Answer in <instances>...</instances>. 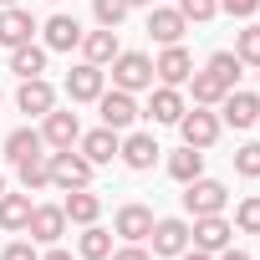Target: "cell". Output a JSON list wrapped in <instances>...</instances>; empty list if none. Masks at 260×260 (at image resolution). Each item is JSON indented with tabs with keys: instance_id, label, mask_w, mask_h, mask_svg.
Masks as SVG:
<instances>
[{
	"instance_id": "obj_1",
	"label": "cell",
	"mask_w": 260,
	"mask_h": 260,
	"mask_svg": "<svg viewBox=\"0 0 260 260\" xmlns=\"http://www.w3.org/2000/svg\"><path fill=\"white\" fill-rule=\"evenodd\" d=\"M112 87H122V92L153 87V56H143V51H117V56H112Z\"/></svg>"
},
{
	"instance_id": "obj_2",
	"label": "cell",
	"mask_w": 260,
	"mask_h": 260,
	"mask_svg": "<svg viewBox=\"0 0 260 260\" xmlns=\"http://www.w3.org/2000/svg\"><path fill=\"white\" fill-rule=\"evenodd\" d=\"M224 199H230V189L219 184V179H189L184 184V209L199 219V214H224Z\"/></svg>"
},
{
	"instance_id": "obj_3",
	"label": "cell",
	"mask_w": 260,
	"mask_h": 260,
	"mask_svg": "<svg viewBox=\"0 0 260 260\" xmlns=\"http://www.w3.org/2000/svg\"><path fill=\"white\" fill-rule=\"evenodd\" d=\"M230 240H235V224H230L224 214H199V219L189 224V245L204 250V255H219Z\"/></svg>"
},
{
	"instance_id": "obj_4",
	"label": "cell",
	"mask_w": 260,
	"mask_h": 260,
	"mask_svg": "<svg viewBox=\"0 0 260 260\" xmlns=\"http://www.w3.org/2000/svg\"><path fill=\"white\" fill-rule=\"evenodd\" d=\"M219 112H209V107H184V117H179V133H184V143L189 148H209L214 138H219Z\"/></svg>"
},
{
	"instance_id": "obj_5",
	"label": "cell",
	"mask_w": 260,
	"mask_h": 260,
	"mask_svg": "<svg viewBox=\"0 0 260 260\" xmlns=\"http://www.w3.org/2000/svg\"><path fill=\"white\" fill-rule=\"evenodd\" d=\"M51 184L56 189H87L92 184V164L82 153H72V148H56L51 153Z\"/></svg>"
},
{
	"instance_id": "obj_6",
	"label": "cell",
	"mask_w": 260,
	"mask_h": 260,
	"mask_svg": "<svg viewBox=\"0 0 260 260\" xmlns=\"http://www.w3.org/2000/svg\"><path fill=\"white\" fill-rule=\"evenodd\" d=\"M26 235H31L36 245H56V240L67 235V209H61V204H31Z\"/></svg>"
},
{
	"instance_id": "obj_7",
	"label": "cell",
	"mask_w": 260,
	"mask_h": 260,
	"mask_svg": "<svg viewBox=\"0 0 260 260\" xmlns=\"http://www.w3.org/2000/svg\"><path fill=\"white\" fill-rule=\"evenodd\" d=\"M97 112H102V127L122 133V127H133V117H138V102H133V92L112 87V92H102V97H97Z\"/></svg>"
},
{
	"instance_id": "obj_8",
	"label": "cell",
	"mask_w": 260,
	"mask_h": 260,
	"mask_svg": "<svg viewBox=\"0 0 260 260\" xmlns=\"http://www.w3.org/2000/svg\"><path fill=\"white\" fill-rule=\"evenodd\" d=\"M102 82H107V72H102V67H92V61H77V67L67 72V97H72V102H97V97L107 92Z\"/></svg>"
},
{
	"instance_id": "obj_9",
	"label": "cell",
	"mask_w": 260,
	"mask_h": 260,
	"mask_svg": "<svg viewBox=\"0 0 260 260\" xmlns=\"http://www.w3.org/2000/svg\"><path fill=\"white\" fill-rule=\"evenodd\" d=\"M255 117H260V97H255V92L235 87V92L219 97V122H230V127H255Z\"/></svg>"
},
{
	"instance_id": "obj_10",
	"label": "cell",
	"mask_w": 260,
	"mask_h": 260,
	"mask_svg": "<svg viewBox=\"0 0 260 260\" xmlns=\"http://www.w3.org/2000/svg\"><path fill=\"white\" fill-rule=\"evenodd\" d=\"M77 138H82L77 112H56V107H51V112L41 117V143H46V148H72Z\"/></svg>"
},
{
	"instance_id": "obj_11",
	"label": "cell",
	"mask_w": 260,
	"mask_h": 260,
	"mask_svg": "<svg viewBox=\"0 0 260 260\" xmlns=\"http://www.w3.org/2000/svg\"><path fill=\"white\" fill-rule=\"evenodd\" d=\"M184 31H189V21L179 16V6H158V11H148V36H153L158 46H179Z\"/></svg>"
},
{
	"instance_id": "obj_12",
	"label": "cell",
	"mask_w": 260,
	"mask_h": 260,
	"mask_svg": "<svg viewBox=\"0 0 260 260\" xmlns=\"http://www.w3.org/2000/svg\"><path fill=\"white\" fill-rule=\"evenodd\" d=\"M153 77H158L164 87H184V82L194 77V56H189L184 46H164V56L153 61Z\"/></svg>"
},
{
	"instance_id": "obj_13",
	"label": "cell",
	"mask_w": 260,
	"mask_h": 260,
	"mask_svg": "<svg viewBox=\"0 0 260 260\" xmlns=\"http://www.w3.org/2000/svg\"><path fill=\"white\" fill-rule=\"evenodd\" d=\"M16 107H21V112H31V117H46V112L56 107V87H51L46 77H26V82H21V92H16Z\"/></svg>"
},
{
	"instance_id": "obj_14",
	"label": "cell",
	"mask_w": 260,
	"mask_h": 260,
	"mask_svg": "<svg viewBox=\"0 0 260 260\" xmlns=\"http://www.w3.org/2000/svg\"><path fill=\"white\" fill-rule=\"evenodd\" d=\"M112 230H117L127 245H138V240L153 235V209H148V204H122L117 219H112Z\"/></svg>"
},
{
	"instance_id": "obj_15",
	"label": "cell",
	"mask_w": 260,
	"mask_h": 260,
	"mask_svg": "<svg viewBox=\"0 0 260 260\" xmlns=\"http://www.w3.org/2000/svg\"><path fill=\"white\" fill-rule=\"evenodd\" d=\"M36 36V21H31V11H21V6H0V46H26Z\"/></svg>"
},
{
	"instance_id": "obj_16",
	"label": "cell",
	"mask_w": 260,
	"mask_h": 260,
	"mask_svg": "<svg viewBox=\"0 0 260 260\" xmlns=\"http://www.w3.org/2000/svg\"><path fill=\"white\" fill-rule=\"evenodd\" d=\"M117 153H122V164H127V169L148 174V169L158 164V153H164V148H158V138H153V133H127Z\"/></svg>"
},
{
	"instance_id": "obj_17",
	"label": "cell",
	"mask_w": 260,
	"mask_h": 260,
	"mask_svg": "<svg viewBox=\"0 0 260 260\" xmlns=\"http://www.w3.org/2000/svg\"><path fill=\"white\" fill-rule=\"evenodd\" d=\"M77 148H82V158L97 169V164H112V158H117L122 138L112 133V127H92V133H82V138H77Z\"/></svg>"
},
{
	"instance_id": "obj_18",
	"label": "cell",
	"mask_w": 260,
	"mask_h": 260,
	"mask_svg": "<svg viewBox=\"0 0 260 260\" xmlns=\"http://www.w3.org/2000/svg\"><path fill=\"white\" fill-rule=\"evenodd\" d=\"M153 255H184L189 250V219H153Z\"/></svg>"
},
{
	"instance_id": "obj_19",
	"label": "cell",
	"mask_w": 260,
	"mask_h": 260,
	"mask_svg": "<svg viewBox=\"0 0 260 260\" xmlns=\"http://www.w3.org/2000/svg\"><path fill=\"white\" fill-rule=\"evenodd\" d=\"M41 46H46V51H72V46H82L77 16H51V21L41 26Z\"/></svg>"
},
{
	"instance_id": "obj_20",
	"label": "cell",
	"mask_w": 260,
	"mask_h": 260,
	"mask_svg": "<svg viewBox=\"0 0 260 260\" xmlns=\"http://www.w3.org/2000/svg\"><path fill=\"white\" fill-rule=\"evenodd\" d=\"M143 117H148V122H179V117H184V92L158 82L153 97H148V107H143Z\"/></svg>"
},
{
	"instance_id": "obj_21",
	"label": "cell",
	"mask_w": 260,
	"mask_h": 260,
	"mask_svg": "<svg viewBox=\"0 0 260 260\" xmlns=\"http://www.w3.org/2000/svg\"><path fill=\"white\" fill-rule=\"evenodd\" d=\"M117 51H122V46H117V31H107V26L82 36V61H92V67H107Z\"/></svg>"
},
{
	"instance_id": "obj_22",
	"label": "cell",
	"mask_w": 260,
	"mask_h": 260,
	"mask_svg": "<svg viewBox=\"0 0 260 260\" xmlns=\"http://www.w3.org/2000/svg\"><path fill=\"white\" fill-rule=\"evenodd\" d=\"M61 209H67V219H72V224H97V214H102V199H97L92 189H67Z\"/></svg>"
},
{
	"instance_id": "obj_23",
	"label": "cell",
	"mask_w": 260,
	"mask_h": 260,
	"mask_svg": "<svg viewBox=\"0 0 260 260\" xmlns=\"http://www.w3.org/2000/svg\"><path fill=\"white\" fill-rule=\"evenodd\" d=\"M31 153H46L41 127H16V133H6V158H11V164H26Z\"/></svg>"
},
{
	"instance_id": "obj_24",
	"label": "cell",
	"mask_w": 260,
	"mask_h": 260,
	"mask_svg": "<svg viewBox=\"0 0 260 260\" xmlns=\"http://www.w3.org/2000/svg\"><path fill=\"white\" fill-rule=\"evenodd\" d=\"M46 56H51L46 46L26 41V46H16V51H11V72H16L21 82H26V77H41V72H46Z\"/></svg>"
},
{
	"instance_id": "obj_25",
	"label": "cell",
	"mask_w": 260,
	"mask_h": 260,
	"mask_svg": "<svg viewBox=\"0 0 260 260\" xmlns=\"http://www.w3.org/2000/svg\"><path fill=\"white\" fill-rule=\"evenodd\" d=\"M204 174V148H179V153H169V179H179V184H189V179H199Z\"/></svg>"
},
{
	"instance_id": "obj_26",
	"label": "cell",
	"mask_w": 260,
	"mask_h": 260,
	"mask_svg": "<svg viewBox=\"0 0 260 260\" xmlns=\"http://www.w3.org/2000/svg\"><path fill=\"white\" fill-rule=\"evenodd\" d=\"M16 174H21V189H26V194L46 189V184H51V153H31L26 164H16Z\"/></svg>"
},
{
	"instance_id": "obj_27",
	"label": "cell",
	"mask_w": 260,
	"mask_h": 260,
	"mask_svg": "<svg viewBox=\"0 0 260 260\" xmlns=\"http://www.w3.org/2000/svg\"><path fill=\"white\" fill-rule=\"evenodd\" d=\"M77 255H82V260H107V255H112V235H107L102 224H82Z\"/></svg>"
},
{
	"instance_id": "obj_28",
	"label": "cell",
	"mask_w": 260,
	"mask_h": 260,
	"mask_svg": "<svg viewBox=\"0 0 260 260\" xmlns=\"http://www.w3.org/2000/svg\"><path fill=\"white\" fill-rule=\"evenodd\" d=\"M31 219V194H0V230H26Z\"/></svg>"
},
{
	"instance_id": "obj_29",
	"label": "cell",
	"mask_w": 260,
	"mask_h": 260,
	"mask_svg": "<svg viewBox=\"0 0 260 260\" xmlns=\"http://www.w3.org/2000/svg\"><path fill=\"white\" fill-rule=\"evenodd\" d=\"M189 87H194V107H219V97L230 92L214 72H194V77H189Z\"/></svg>"
},
{
	"instance_id": "obj_30",
	"label": "cell",
	"mask_w": 260,
	"mask_h": 260,
	"mask_svg": "<svg viewBox=\"0 0 260 260\" xmlns=\"http://www.w3.org/2000/svg\"><path fill=\"white\" fill-rule=\"evenodd\" d=\"M240 67H245V61H240V56H235V51H214V56H209V67H204V72H214V77H219V82H224V87H230V92H235V82H240Z\"/></svg>"
},
{
	"instance_id": "obj_31",
	"label": "cell",
	"mask_w": 260,
	"mask_h": 260,
	"mask_svg": "<svg viewBox=\"0 0 260 260\" xmlns=\"http://www.w3.org/2000/svg\"><path fill=\"white\" fill-rule=\"evenodd\" d=\"M235 56H240L245 67H260V26H245V31H235Z\"/></svg>"
},
{
	"instance_id": "obj_32",
	"label": "cell",
	"mask_w": 260,
	"mask_h": 260,
	"mask_svg": "<svg viewBox=\"0 0 260 260\" xmlns=\"http://www.w3.org/2000/svg\"><path fill=\"white\" fill-rule=\"evenodd\" d=\"M127 11H133L127 0H92V16H97V26H107V31H117Z\"/></svg>"
},
{
	"instance_id": "obj_33",
	"label": "cell",
	"mask_w": 260,
	"mask_h": 260,
	"mask_svg": "<svg viewBox=\"0 0 260 260\" xmlns=\"http://www.w3.org/2000/svg\"><path fill=\"white\" fill-rule=\"evenodd\" d=\"M179 16L194 26V21H214L219 16V0H179Z\"/></svg>"
},
{
	"instance_id": "obj_34",
	"label": "cell",
	"mask_w": 260,
	"mask_h": 260,
	"mask_svg": "<svg viewBox=\"0 0 260 260\" xmlns=\"http://www.w3.org/2000/svg\"><path fill=\"white\" fill-rule=\"evenodd\" d=\"M235 174H245V179H260V143H245V148H235Z\"/></svg>"
},
{
	"instance_id": "obj_35",
	"label": "cell",
	"mask_w": 260,
	"mask_h": 260,
	"mask_svg": "<svg viewBox=\"0 0 260 260\" xmlns=\"http://www.w3.org/2000/svg\"><path fill=\"white\" fill-rule=\"evenodd\" d=\"M235 224H240L245 235H260V194H250V199L235 209Z\"/></svg>"
},
{
	"instance_id": "obj_36",
	"label": "cell",
	"mask_w": 260,
	"mask_h": 260,
	"mask_svg": "<svg viewBox=\"0 0 260 260\" xmlns=\"http://www.w3.org/2000/svg\"><path fill=\"white\" fill-rule=\"evenodd\" d=\"M0 260H41V255H36V240H31V245L16 240V245H6V255H0Z\"/></svg>"
},
{
	"instance_id": "obj_37",
	"label": "cell",
	"mask_w": 260,
	"mask_h": 260,
	"mask_svg": "<svg viewBox=\"0 0 260 260\" xmlns=\"http://www.w3.org/2000/svg\"><path fill=\"white\" fill-rule=\"evenodd\" d=\"M219 6H224L230 16H240V21H250V16L260 11V0H219Z\"/></svg>"
},
{
	"instance_id": "obj_38",
	"label": "cell",
	"mask_w": 260,
	"mask_h": 260,
	"mask_svg": "<svg viewBox=\"0 0 260 260\" xmlns=\"http://www.w3.org/2000/svg\"><path fill=\"white\" fill-rule=\"evenodd\" d=\"M107 260H153V250H143V245H122V250H112Z\"/></svg>"
},
{
	"instance_id": "obj_39",
	"label": "cell",
	"mask_w": 260,
	"mask_h": 260,
	"mask_svg": "<svg viewBox=\"0 0 260 260\" xmlns=\"http://www.w3.org/2000/svg\"><path fill=\"white\" fill-rule=\"evenodd\" d=\"M41 260H77V255H72V250H61V245H51V250H46Z\"/></svg>"
},
{
	"instance_id": "obj_40",
	"label": "cell",
	"mask_w": 260,
	"mask_h": 260,
	"mask_svg": "<svg viewBox=\"0 0 260 260\" xmlns=\"http://www.w3.org/2000/svg\"><path fill=\"white\" fill-rule=\"evenodd\" d=\"M214 260H250V255H245V250H235V245H224V250H219Z\"/></svg>"
},
{
	"instance_id": "obj_41",
	"label": "cell",
	"mask_w": 260,
	"mask_h": 260,
	"mask_svg": "<svg viewBox=\"0 0 260 260\" xmlns=\"http://www.w3.org/2000/svg\"><path fill=\"white\" fill-rule=\"evenodd\" d=\"M179 260H214V255H204V250H184Z\"/></svg>"
},
{
	"instance_id": "obj_42",
	"label": "cell",
	"mask_w": 260,
	"mask_h": 260,
	"mask_svg": "<svg viewBox=\"0 0 260 260\" xmlns=\"http://www.w3.org/2000/svg\"><path fill=\"white\" fill-rule=\"evenodd\" d=\"M127 6H153V0H127Z\"/></svg>"
},
{
	"instance_id": "obj_43",
	"label": "cell",
	"mask_w": 260,
	"mask_h": 260,
	"mask_svg": "<svg viewBox=\"0 0 260 260\" xmlns=\"http://www.w3.org/2000/svg\"><path fill=\"white\" fill-rule=\"evenodd\" d=\"M0 194H6V174H0Z\"/></svg>"
},
{
	"instance_id": "obj_44",
	"label": "cell",
	"mask_w": 260,
	"mask_h": 260,
	"mask_svg": "<svg viewBox=\"0 0 260 260\" xmlns=\"http://www.w3.org/2000/svg\"><path fill=\"white\" fill-rule=\"evenodd\" d=\"M0 6H16V0H0Z\"/></svg>"
},
{
	"instance_id": "obj_45",
	"label": "cell",
	"mask_w": 260,
	"mask_h": 260,
	"mask_svg": "<svg viewBox=\"0 0 260 260\" xmlns=\"http://www.w3.org/2000/svg\"><path fill=\"white\" fill-rule=\"evenodd\" d=\"M0 102H6V97H0Z\"/></svg>"
},
{
	"instance_id": "obj_46",
	"label": "cell",
	"mask_w": 260,
	"mask_h": 260,
	"mask_svg": "<svg viewBox=\"0 0 260 260\" xmlns=\"http://www.w3.org/2000/svg\"><path fill=\"white\" fill-rule=\"evenodd\" d=\"M255 122H260V117H255Z\"/></svg>"
}]
</instances>
